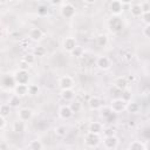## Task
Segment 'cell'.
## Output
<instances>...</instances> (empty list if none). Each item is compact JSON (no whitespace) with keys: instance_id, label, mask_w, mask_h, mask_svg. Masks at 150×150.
<instances>
[{"instance_id":"obj_1","label":"cell","mask_w":150,"mask_h":150,"mask_svg":"<svg viewBox=\"0 0 150 150\" xmlns=\"http://www.w3.org/2000/svg\"><path fill=\"white\" fill-rule=\"evenodd\" d=\"M101 134H95L91 131H87V134L84 135V144L88 148H96L100 145L101 143Z\"/></svg>"},{"instance_id":"obj_2","label":"cell","mask_w":150,"mask_h":150,"mask_svg":"<svg viewBox=\"0 0 150 150\" xmlns=\"http://www.w3.org/2000/svg\"><path fill=\"white\" fill-rule=\"evenodd\" d=\"M127 104H128L127 101H124L122 97H117V98H112L110 101L109 108L115 114H120V112H123L124 110H127Z\"/></svg>"},{"instance_id":"obj_3","label":"cell","mask_w":150,"mask_h":150,"mask_svg":"<svg viewBox=\"0 0 150 150\" xmlns=\"http://www.w3.org/2000/svg\"><path fill=\"white\" fill-rule=\"evenodd\" d=\"M108 26H109V29L111 33H120L123 27H124V23H123V20L120 18V15H114L109 21H108Z\"/></svg>"},{"instance_id":"obj_4","label":"cell","mask_w":150,"mask_h":150,"mask_svg":"<svg viewBox=\"0 0 150 150\" xmlns=\"http://www.w3.org/2000/svg\"><path fill=\"white\" fill-rule=\"evenodd\" d=\"M16 80L14 77V74H5L1 76V87L2 89L6 90H14L15 86H16Z\"/></svg>"},{"instance_id":"obj_5","label":"cell","mask_w":150,"mask_h":150,"mask_svg":"<svg viewBox=\"0 0 150 150\" xmlns=\"http://www.w3.org/2000/svg\"><path fill=\"white\" fill-rule=\"evenodd\" d=\"M75 12H76V11H75L74 5H71V4H69V2L63 4L62 7H61V9H60V14H61V16L64 18V19H71V18H74Z\"/></svg>"},{"instance_id":"obj_6","label":"cell","mask_w":150,"mask_h":150,"mask_svg":"<svg viewBox=\"0 0 150 150\" xmlns=\"http://www.w3.org/2000/svg\"><path fill=\"white\" fill-rule=\"evenodd\" d=\"M118 138L116 135H112V136H105L103 138V148L104 149H108V150H114L118 146Z\"/></svg>"},{"instance_id":"obj_7","label":"cell","mask_w":150,"mask_h":150,"mask_svg":"<svg viewBox=\"0 0 150 150\" xmlns=\"http://www.w3.org/2000/svg\"><path fill=\"white\" fill-rule=\"evenodd\" d=\"M14 77H15L18 84H28V82H29V74H28V70L18 69V70L14 73Z\"/></svg>"},{"instance_id":"obj_8","label":"cell","mask_w":150,"mask_h":150,"mask_svg":"<svg viewBox=\"0 0 150 150\" xmlns=\"http://www.w3.org/2000/svg\"><path fill=\"white\" fill-rule=\"evenodd\" d=\"M74 86H75V81L69 75H64V76L60 77V80H59V87H60L61 90H63V89H73Z\"/></svg>"},{"instance_id":"obj_9","label":"cell","mask_w":150,"mask_h":150,"mask_svg":"<svg viewBox=\"0 0 150 150\" xmlns=\"http://www.w3.org/2000/svg\"><path fill=\"white\" fill-rule=\"evenodd\" d=\"M96 66L101 69V70H108L110 67H111V60L105 56V55H102V56H98L96 59Z\"/></svg>"},{"instance_id":"obj_10","label":"cell","mask_w":150,"mask_h":150,"mask_svg":"<svg viewBox=\"0 0 150 150\" xmlns=\"http://www.w3.org/2000/svg\"><path fill=\"white\" fill-rule=\"evenodd\" d=\"M76 46H77V41H76V39L73 38V36H67V38H64L63 41H62V47H63V49H64L66 52H68V53H70Z\"/></svg>"},{"instance_id":"obj_11","label":"cell","mask_w":150,"mask_h":150,"mask_svg":"<svg viewBox=\"0 0 150 150\" xmlns=\"http://www.w3.org/2000/svg\"><path fill=\"white\" fill-rule=\"evenodd\" d=\"M28 36H29V40H30V41H33V42H39V41H41V40L43 39V32H42L41 28L34 27V28H32V29L29 30Z\"/></svg>"},{"instance_id":"obj_12","label":"cell","mask_w":150,"mask_h":150,"mask_svg":"<svg viewBox=\"0 0 150 150\" xmlns=\"http://www.w3.org/2000/svg\"><path fill=\"white\" fill-rule=\"evenodd\" d=\"M73 115H74V111L71 110L69 104H63L59 108V116L62 120H69Z\"/></svg>"},{"instance_id":"obj_13","label":"cell","mask_w":150,"mask_h":150,"mask_svg":"<svg viewBox=\"0 0 150 150\" xmlns=\"http://www.w3.org/2000/svg\"><path fill=\"white\" fill-rule=\"evenodd\" d=\"M33 115H34V112H33V110L29 109V108H21V109L18 111V117H19L20 120L25 121V122L30 121V120L33 118Z\"/></svg>"},{"instance_id":"obj_14","label":"cell","mask_w":150,"mask_h":150,"mask_svg":"<svg viewBox=\"0 0 150 150\" xmlns=\"http://www.w3.org/2000/svg\"><path fill=\"white\" fill-rule=\"evenodd\" d=\"M109 9L112 15H120L123 12V4L120 0H114L109 5Z\"/></svg>"},{"instance_id":"obj_15","label":"cell","mask_w":150,"mask_h":150,"mask_svg":"<svg viewBox=\"0 0 150 150\" xmlns=\"http://www.w3.org/2000/svg\"><path fill=\"white\" fill-rule=\"evenodd\" d=\"M114 86H115L120 91H122V90L129 88V81H128V79H127L125 76H120V77H117V79L114 81Z\"/></svg>"},{"instance_id":"obj_16","label":"cell","mask_w":150,"mask_h":150,"mask_svg":"<svg viewBox=\"0 0 150 150\" xmlns=\"http://www.w3.org/2000/svg\"><path fill=\"white\" fill-rule=\"evenodd\" d=\"M102 105H103V102L98 96H91L88 101V107L91 110H98L102 108Z\"/></svg>"},{"instance_id":"obj_17","label":"cell","mask_w":150,"mask_h":150,"mask_svg":"<svg viewBox=\"0 0 150 150\" xmlns=\"http://www.w3.org/2000/svg\"><path fill=\"white\" fill-rule=\"evenodd\" d=\"M12 129H13V131L16 132V134H22V132L26 130V122L22 121V120H20V118H18L16 121L13 122Z\"/></svg>"},{"instance_id":"obj_18","label":"cell","mask_w":150,"mask_h":150,"mask_svg":"<svg viewBox=\"0 0 150 150\" xmlns=\"http://www.w3.org/2000/svg\"><path fill=\"white\" fill-rule=\"evenodd\" d=\"M14 94L21 97L28 95V84H16L14 88Z\"/></svg>"},{"instance_id":"obj_19","label":"cell","mask_w":150,"mask_h":150,"mask_svg":"<svg viewBox=\"0 0 150 150\" xmlns=\"http://www.w3.org/2000/svg\"><path fill=\"white\" fill-rule=\"evenodd\" d=\"M88 131L95 132V134H102L103 132V127L100 122H90L88 125Z\"/></svg>"},{"instance_id":"obj_20","label":"cell","mask_w":150,"mask_h":150,"mask_svg":"<svg viewBox=\"0 0 150 150\" xmlns=\"http://www.w3.org/2000/svg\"><path fill=\"white\" fill-rule=\"evenodd\" d=\"M61 97H62V100H64L67 102L73 101L75 97V91L73 89H63V90H61Z\"/></svg>"},{"instance_id":"obj_21","label":"cell","mask_w":150,"mask_h":150,"mask_svg":"<svg viewBox=\"0 0 150 150\" xmlns=\"http://www.w3.org/2000/svg\"><path fill=\"white\" fill-rule=\"evenodd\" d=\"M130 13H131V15L135 16V18L142 16L143 9H142V7H141V4H134V5H131V7H130Z\"/></svg>"},{"instance_id":"obj_22","label":"cell","mask_w":150,"mask_h":150,"mask_svg":"<svg viewBox=\"0 0 150 150\" xmlns=\"http://www.w3.org/2000/svg\"><path fill=\"white\" fill-rule=\"evenodd\" d=\"M8 104L12 108H19V105L21 104V96L16 95V94H13L8 100Z\"/></svg>"},{"instance_id":"obj_23","label":"cell","mask_w":150,"mask_h":150,"mask_svg":"<svg viewBox=\"0 0 150 150\" xmlns=\"http://www.w3.org/2000/svg\"><path fill=\"white\" fill-rule=\"evenodd\" d=\"M108 42H109V40H108V36L105 34H98L96 36V43H97L98 47L103 48V47H105L108 45Z\"/></svg>"},{"instance_id":"obj_24","label":"cell","mask_w":150,"mask_h":150,"mask_svg":"<svg viewBox=\"0 0 150 150\" xmlns=\"http://www.w3.org/2000/svg\"><path fill=\"white\" fill-rule=\"evenodd\" d=\"M129 149H130V150H145V145H144V142H141V141H132V142L129 144Z\"/></svg>"},{"instance_id":"obj_25","label":"cell","mask_w":150,"mask_h":150,"mask_svg":"<svg viewBox=\"0 0 150 150\" xmlns=\"http://www.w3.org/2000/svg\"><path fill=\"white\" fill-rule=\"evenodd\" d=\"M54 132L57 137H64L67 134H68V129L66 125H57L55 129H54Z\"/></svg>"},{"instance_id":"obj_26","label":"cell","mask_w":150,"mask_h":150,"mask_svg":"<svg viewBox=\"0 0 150 150\" xmlns=\"http://www.w3.org/2000/svg\"><path fill=\"white\" fill-rule=\"evenodd\" d=\"M28 148L30 150H42L43 149V144H42V142L40 139H33L28 144Z\"/></svg>"},{"instance_id":"obj_27","label":"cell","mask_w":150,"mask_h":150,"mask_svg":"<svg viewBox=\"0 0 150 150\" xmlns=\"http://www.w3.org/2000/svg\"><path fill=\"white\" fill-rule=\"evenodd\" d=\"M83 54H84V50H83V48L81 47V46H76L71 52H70V55L73 56V57H76V59H80V57H82L83 56Z\"/></svg>"},{"instance_id":"obj_28","label":"cell","mask_w":150,"mask_h":150,"mask_svg":"<svg viewBox=\"0 0 150 150\" xmlns=\"http://www.w3.org/2000/svg\"><path fill=\"white\" fill-rule=\"evenodd\" d=\"M127 110H128V112H130V114H136V112L139 110V105H138V103H136V102L129 101L128 104H127Z\"/></svg>"},{"instance_id":"obj_29","label":"cell","mask_w":150,"mask_h":150,"mask_svg":"<svg viewBox=\"0 0 150 150\" xmlns=\"http://www.w3.org/2000/svg\"><path fill=\"white\" fill-rule=\"evenodd\" d=\"M11 108H12V107H11L9 104H6V103L1 104V105H0V116L8 117L9 114H11Z\"/></svg>"},{"instance_id":"obj_30","label":"cell","mask_w":150,"mask_h":150,"mask_svg":"<svg viewBox=\"0 0 150 150\" xmlns=\"http://www.w3.org/2000/svg\"><path fill=\"white\" fill-rule=\"evenodd\" d=\"M46 48L43 47V46H36V47H34V50H33V54L35 55V56H38V57H42V56H45V54H46Z\"/></svg>"},{"instance_id":"obj_31","label":"cell","mask_w":150,"mask_h":150,"mask_svg":"<svg viewBox=\"0 0 150 150\" xmlns=\"http://www.w3.org/2000/svg\"><path fill=\"white\" fill-rule=\"evenodd\" d=\"M40 93V88L38 84H29L28 86V94L32 96H35Z\"/></svg>"},{"instance_id":"obj_32","label":"cell","mask_w":150,"mask_h":150,"mask_svg":"<svg viewBox=\"0 0 150 150\" xmlns=\"http://www.w3.org/2000/svg\"><path fill=\"white\" fill-rule=\"evenodd\" d=\"M121 97H122L124 101H127V102L131 101V90H130L129 88H128V89H124V90H122Z\"/></svg>"},{"instance_id":"obj_33","label":"cell","mask_w":150,"mask_h":150,"mask_svg":"<svg viewBox=\"0 0 150 150\" xmlns=\"http://www.w3.org/2000/svg\"><path fill=\"white\" fill-rule=\"evenodd\" d=\"M35 57H36V56H35L33 53H28V54H26V55H25L22 59H23V60H25L27 63H29V64L32 66V64L35 62Z\"/></svg>"},{"instance_id":"obj_34","label":"cell","mask_w":150,"mask_h":150,"mask_svg":"<svg viewBox=\"0 0 150 150\" xmlns=\"http://www.w3.org/2000/svg\"><path fill=\"white\" fill-rule=\"evenodd\" d=\"M69 105H70V108H71V110L74 112H79L81 110V102H79V101H74L73 100Z\"/></svg>"},{"instance_id":"obj_35","label":"cell","mask_w":150,"mask_h":150,"mask_svg":"<svg viewBox=\"0 0 150 150\" xmlns=\"http://www.w3.org/2000/svg\"><path fill=\"white\" fill-rule=\"evenodd\" d=\"M38 14H39L40 16H45V15H47V14H48V8H47V6H45V5H40V6L38 7Z\"/></svg>"},{"instance_id":"obj_36","label":"cell","mask_w":150,"mask_h":150,"mask_svg":"<svg viewBox=\"0 0 150 150\" xmlns=\"http://www.w3.org/2000/svg\"><path fill=\"white\" fill-rule=\"evenodd\" d=\"M141 18H142V21H143L145 25H150V11H149V12H144Z\"/></svg>"},{"instance_id":"obj_37","label":"cell","mask_w":150,"mask_h":150,"mask_svg":"<svg viewBox=\"0 0 150 150\" xmlns=\"http://www.w3.org/2000/svg\"><path fill=\"white\" fill-rule=\"evenodd\" d=\"M30 67V64L29 63H27L23 59L22 60H20L19 61V69H23V70H28V68Z\"/></svg>"},{"instance_id":"obj_38","label":"cell","mask_w":150,"mask_h":150,"mask_svg":"<svg viewBox=\"0 0 150 150\" xmlns=\"http://www.w3.org/2000/svg\"><path fill=\"white\" fill-rule=\"evenodd\" d=\"M103 135H104V137L105 136H112V135H116V131L114 128H105V129H103Z\"/></svg>"},{"instance_id":"obj_39","label":"cell","mask_w":150,"mask_h":150,"mask_svg":"<svg viewBox=\"0 0 150 150\" xmlns=\"http://www.w3.org/2000/svg\"><path fill=\"white\" fill-rule=\"evenodd\" d=\"M143 35L146 38V39H150V25H145L143 30H142Z\"/></svg>"},{"instance_id":"obj_40","label":"cell","mask_w":150,"mask_h":150,"mask_svg":"<svg viewBox=\"0 0 150 150\" xmlns=\"http://www.w3.org/2000/svg\"><path fill=\"white\" fill-rule=\"evenodd\" d=\"M7 125V117L0 116V130H4Z\"/></svg>"},{"instance_id":"obj_41","label":"cell","mask_w":150,"mask_h":150,"mask_svg":"<svg viewBox=\"0 0 150 150\" xmlns=\"http://www.w3.org/2000/svg\"><path fill=\"white\" fill-rule=\"evenodd\" d=\"M141 7H142V9H143V13L150 11V4H149V2H145V1L142 2V4H141Z\"/></svg>"},{"instance_id":"obj_42","label":"cell","mask_w":150,"mask_h":150,"mask_svg":"<svg viewBox=\"0 0 150 150\" xmlns=\"http://www.w3.org/2000/svg\"><path fill=\"white\" fill-rule=\"evenodd\" d=\"M9 149V144L6 143V141H1L0 142V150H7Z\"/></svg>"},{"instance_id":"obj_43","label":"cell","mask_w":150,"mask_h":150,"mask_svg":"<svg viewBox=\"0 0 150 150\" xmlns=\"http://www.w3.org/2000/svg\"><path fill=\"white\" fill-rule=\"evenodd\" d=\"M48 1H49V4L53 5V6H59V5L62 4L63 0H48Z\"/></svg>"},{"instance_id":"obj_44","label":"cell","mask_w":150,"mask_h":150,"mask_svg":"<svg viewBox=\"0 0 150 150\" xmlns=\"http://www.w3.org/2000/svg\"><path fill=\"white\" fill-rule=\"evenodd\" d=\"M144 145H145V150H150V138H148V141L144 142Z\"/></svg>"},{"instance_id":"obj_45","label":"cell","mask_w":150,"mask_h":150,"mask_svg":"<svg viewBox=\"0 0 150 150\" xmlns=\"http://www.w3.org/2000/svg\"><path fill=\"white\" fill-rule=\"evenodd\" d=\"M83 1H84L87 5H93V4H95L96 0H83Z\"/></svg>"},{"instance_id":"obj_46","label":"cell","mask_w":150,"mask_h":150,"mask_svg":"<svg viewBox=\"0 0 150 150\" xmlns=\"http://www.w3.org/2000/svg\"><path fill=\"white\" fill-rule=\"evenodd\" d=\"M120 1H121L123 5H129V4H131L132 0H120Z\"/></svg>"}]
</instances>
